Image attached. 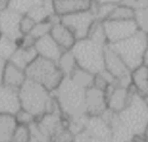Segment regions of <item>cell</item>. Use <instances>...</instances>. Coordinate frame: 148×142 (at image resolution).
Listing matches in <instances>:
<instances>
[{"instance_id": "obj_1", "label": "cell", "mask_w": 148, "mask_h": 142, "mask_svg": "<svg viewBox=\"0 0 148 142\" xmlns=\"http://www.w3.org/2000/svg\"><path fill=\"white\" fill-rule=\"evenodd\" d=\"M17 94L20 107L31 113L36 120L42 115L59 109L53 94L31 80L27 79L17 90Z\"/></svg>"}, {"instance_id": "obj_2", "label": "cell", "mask_w": 148, "mask_h": 142, "mask_svg": "<svg viewBox=\"0 0 148 142\" xmlns=\"http://www.w3.org/2000/svg\"><path fill=\"white\" fill-rule=\"evenodd\" d=\"M62 115L67 119L86 115L84 95L86 89L76 84L71 77L65 76L59 87L52 92Z\"/></svg>"}, {"instance_id": "obj_3", "label": "cell", "mask_w": 148, "mask_h": 142, "mask_svg": "<svg viewBox=\"0 0 148 142\" xmlns=\"http://www.w3.org/2000/svg\"><path fill=\"white\" fill-rule=\"evenodd\" d=\"M130 88V100L125 109L116 114V120L134 137L136 135H142L148 126V109L142 96L136 94L131 85Z\"/></svg>"}, {"instance_id": "obj_4", "label": "cell", "mask_w": 148, "mask_h": 142, "mask_svg": "<svg viewBox=\"0 0 148 142\" xmlns=\"http://www.w3.org/2000/svg\"><path fill=\"white\" fill-rule=\"evenodd\" d=\"M106 46V45H105ZM104 45L97 44L89 38L76 40L71 52L79 68H82L92 75L104 69Z\"/></svg>"}, {"instance_id": "obj_5", "label": "cell", "mask_w": 148, "mask_h": 142, "mask_svg": "<svg viewBox=\"0 0 148 142\" xmlns=\"http://www.w3.org/2000/svg\"><path fill=\"white\" fill-rule=\"evenodd\" d=\"M25 75L28 80L40 84L50 92H53L65 77L57 62L38 55L25 68Z\"/></svg>"}, {"instance_id": "obj_6", "label": "cell", "mask_w": 148, "mask_h": 142, "mask_svg": "<svg viewBox=\"0 0 148 142\" xmlns=\"http://www.w3.org/2000/svg\"><path fill=\"white\" fill-rule=\"evenodd\" d=\"M147 44V36L138 31L133 36L118 43L110 44L109 46L123 59L125 65L132 72L142 65V55Z\"/></svg>"}, {"instance_id": "obj_7", "label": "cell", "mask_w": 148, "mask_h": 142, "mask_svg": "<svg viewBox=\"0 0 148 142\" xmlns=\"http://www.w3.org/2000/svg\"><path fill=\"white\" fill-rule=\"evenodd\" d=\"M104 70L116 80L118 87L130 88L131 70L109 45L104 47Z\"/></svg>"}, {"instance_id": "obj_8", "label": "cell", "mask_w": 148, "mask_h": 142, "mask_svg": "<svg viewBox=\"0 0 148 142\" xmlns=\"http://www.w3.org/2000/svg\"><path fill=\"white\" fill-rule=\"evenodd\" d=\"M95 21V16L90 9L60 17V22L73 32L76 40L88 37L89 30Z\"/></svg>"}, {"instance_id": "obj_9", "label": "cell", "mask_w": 148, "mask_h": 142, "mask_svg": "<svg viewBox=\"0 0 148 142\" xmlns=\"http://www.w3.org/2000/svg\"><path fill=\"white\" fill-rule=\"evenodd\" d=\"M102 24L105 32L108 45L124 40L139 31L134 20H126V21L106 20L102 22Z\"/></svg>"}, {"instance_id": "obj_10", "label": "cell", "mask_w": 148, "mask_h": 142, "mask_svg": "<svg viewBox=\"0 0 148 142\" xmlns=\"http://www.w3.org/2000/svg\"><path fill=\"white\" fill-rule=\"evenodd\" d=\"M108 110L105 91L90 85L86 89L84 112L87 117H101Z\"/></svg>"}, {"instance_id": "obj_11", "label": "cell", "mask_w": 148, "mask_h": 142, "mask_svg": "<svg viewBox=\"0 0 148 142\" xmlns=\"http://www.w3.org/2000/svg\"><path fill=\"white\" fill-rule=\"evenodd\" d=\"M22 15L13 12L9 8L3 9L0 13V30L1 36H5L16 43L21 39L22 33L20 31V21Z\"/></svg>"}, {"instance_id": "obj_12", "label": "cell", "mask_w": 148, "mask_h": 142, "mask_svg": "<svg viewBox=\"0 0 148 142\" xmlns=\"http://www.w3.org/2000/svg\"><path fill=\"white\" fill-rule=\"evenodd\" d=\"M106 106L113 113H119L125 109L130 100L131 88H124L118 85H110L106 91Z\"/></svg>"}, {"instance_id": "obj_13", "label": "cell", "mask_w": 148, "mask_h": 142, "mask_svg": "<svg viewBox=\"0 0 148 142\" xmlns=\"http://www.w3.org/2000/svg\"><path fill=\"white\" fill-rule=\"evenodd\" d=\"M34 47H35L38 57L49 59V60L54 61V62H57L59 60L60 55L64 52L59 47V45L53 40V38L50 36V33L39 38V39H37L35 42Z\"/></svg>"}, {"instance_id": "obj_14", "label": "cell", "mask_w": 148, "mask_h": 142, "mask_svg": "<svg viewBox=\"0 0 148 142\" xmlns=\"http://www.w3.org/2000/svg\"><path fill=\"white\" fill-rule=\"evenodd\" d=\"M91 0H53L54 14L59 17L89 10L91 7Z\"/></svg>"}, {"instance_id": "obj_15", "label": "cell", "mask_w": 148, "mask_h": 142, "mask_svg": "<svg viewBox=\"0 0 148 142\" xmlns=\"http://www.w3.org/2000/svg\"><path fill=\"white\" fill-rule=\"evenodd\" d=\"M20 109L17 90L0 83V114L14 115Z\"/></svg>"}, {"instance_id": "obj_16", "label": "cell", "mask_w": 148, "mask_h": 142, "mask_svg": "<svg viewBox=\"0 0 148 142\" xmlns=\"http://www.w3.org/2000/svg\"><path fill=\"white\" fill-rule=\"evenodd\" d=\"M50 36L53 38V40L59 45V47L62 51H71V48L76 42V38L73 35V32L61 22H58L52 25Z\"/></svg>"}, {"instance_id": "obj_17", "label": "cell", "mask_w": 148, "mask_h": 142, "mask_svg": "<svg viewBox=\"0 0 148 142\" xmlns=\"http://www.w3.org/2000/svg\"><path fill=\"white\" fill-rule=\"evenodd\" d=\"M25 80H27V75L24 69L13 65L9 61L6 62L3 74H2V81H1L2 84L14 90H18Z\"/></svg>"}, {"instance_id": "obj_18", "label": "cell", "mask_w": 148, "mask_h": 142, "mask_svg": "<svg viewBox=\"0 0 148 142\" xmlns=\"http://www.w3.org/2000/svg\"><path fill=\"white\" fill-rule=\"evenodd\" d=\"M131 87L140 96L148 95V68L143 65L131 72Z\"/></svg>"}, {"instance_id": "obj_19", "label": "cell", "mask_w": 148, "mask_h": 142, "mask_svg": "<svg viewBox=\"0 0 148 142\" xmlns=\"http://www.w3.org/2000/svg\"><path fill=\"white\" fill-rule=\"evenodd\" d=\"M37 58V52L34 46L24 47V46H17L10 59L8 60L13 65L22 68L25 70V68Z\"/></svg>"}, {"instance_id": "obj_20", "label": "cell", "mask_w": 148, "mask_h": 142, "mask_svg": "<svg viewBox=\"0 0 148 142\" xmlns=\"http://www.w3.org/2000/svg\"><path fill=\"white\" fill-rule=\"evenodd\" d=\"M27 15L29 17H31L35 21V23L49 21L51 18V16L54 15L53 0H42Z\"/></svg>"}, {"instance_id": "obj_21", "label": "cell", "mask_w": 148, "mask_h": 142, "mask_svg": "<svg viewBox=\"0 0 148 142\" xmlns=\"http://www.w3.org/2000/svg\"><path fill=\"white\" fill-rule=\"evenodd\" d=\"M17 124L12 114H0V142H10Z\"/></svg>"}, {"instance_id": "obj_22", "label": "cell", "mask_w": 148, "mask_h": 142, "mask_svg": "<svg viewBox=\"0 0 148 142\" xmlns=\"http://www.w3.org/2000/svg\"><path fill=\"white\" fill-rule=\"evenodd\" d=\"M57 65H58L59 69L61 70V73L64 74V76H71L72 73L77 67L76 61L71 51H64L62 54L60 55L59 60L57 61Z\"/></svg>"}, {"instance_id": "obj_23", "label": "cell", "mask_w": 148, "mask_h": 142, "mask_svg": "<svg viewBox=\"0 0 148 142\" xmlns=\"http://www.w3.org/2000/svg\"><path fill=\"white\" fill-rule=\"evenodd\" d=\"M42 0H9L7 8L20 15H27Z\"/></svg>"}, {"instance_id": "obj_24", "label": "cell", "mask_w": 148, "mask_h": 142, "mask_svg": "<svg viewBox=\"0 0 148 142\" xmlns=\"http://www.w3.org/2000/svg\"><path fill=\"white\" fill-rule=\"evenodd\" d=\"M114 6L116 5H112V3H96V2L92 1L90 10L92 12L96 21L104 22L105 20L109 18V16H110L112 9L114 8Z\"/></svg>"}, {"instance_id": "obj_25", "label": "cell", "mask_w": 148, "mask_h": 142, "mask_svg": "<svg viewBox=\"0 0 148 142\" xmlns=\"http://www.w3.org/2000/svg\"><path fill=\"white\" fill-rule=\"evenodd\" d=\"M134 10L123 3H117L112 9L108 20H118V21H126V20H134ZM106 21V20H105Z\"/></svg>"}, {"instance_id": "obj_26", "label": "cell", "mask_w": 148, "mask_h": 142, "mask_svg": "<svg viewBox=\"0 0 148 142\" xmlns=\"http://www.w3.org/2000/svg\"><path fill=\"white\" fill-rule=\"evenodd\" d=\"M68 77H71L76 84H79L80 87H82L84 89L92 85V81H94V75L91 73H89L82 68H79V67H76V69Z\"/></svg>"}, {"instance_id": "obj_27", "label": "cell", "mask_w": 148, "mask_h": 142, "mask_svg": "<svg viewBox=\"0 0 148 142\" xmlns=\"http://www.w3.org/2000/svg\"><path fill=\"white\" fill-rule=\"evenodd\" d=\"M87 38L94 40L97 44H101V45H104V46L108 45V42H106V37H105V32H104L102 22H98V21H95L94 22V24L91 25V28L89 30V33H88V37Z\"/></svg>"}, {"instance_id": "obj_28", "label": "cell", "mask_w": 148, "mask_h": 142, "mask_svg": "<svg viewBox=\"0 0 148 142\" xmlns=\"http://www.w3.org/2000/svg\"><path fill=\"white\" fill-rule=\"evenodd\" d=\"M17 48V43L15 40H12L5 36L0 37V58L8 61L15 50Z\"/></svg>"}, {"instance_id": "obj_29", "label": "cell", "mask_w": 148, "mask_h": 142, "mask_svg": "<svg viewBox=\"0 0 148 142\" xmlns=\"http://www.w3.org/2000/svg\"><path fill=\"white\" fill-rule=\"evenodd\" d=\"M134 22L138 27V30L145 35L148 33V6L141 9L135 10L134 13Z\"/></svg>"}, {"instance_id": "obj_30", "label": "cell", "mask_w": 148, "mask_h": 142, "mask_svg": "<svg viewBox=\"0 0 148 142\" xmlns=\"http://www.w3.org/2000/svg\"><path fill=\"white\" fill-rule=\"evenodd\" d=\"M52 25H53V24H52L51 21H43V22L35 23V25H34V28L31 29L29 36H30L32 39L37 40V39L44 37V36L49 35L50 31H51Z\"/></svg>"}, {"instance_id": "obj_31", "label": "cell", "mask_w": 148, "mask_h": 142, "mask_svg": "<svg viewBox=\"0 0 148 142\" xmlns=\"http://www.w3.org/2000/svg\"><path fill=\"white\" fill-rule=\"evenodd\" d=\"M30 139H31V128H30V126L17 125L14 133H13L10 142H29Z\"/></svg>"}, {"instance_id": "obj_32", "label": "cell", "mask_w": 148, "mask_h": 142, "mask_svg": "<svg viewBox=\"0 0 148 142\" xmlns=\"http://www.w3.org/2000/svg\"><path fill=\"white\" fill-rule=\"evenodd\" d=\"M74 134L68 129V127L64 126L54 133L50 142H74Z\"/></svg>"}, {"instance_id": "obj_33", "label": "cell", "mask_w": 148, "mask_h": 142, "mask_svg": "<svg viewBox=\"0 0 148 142\" xmlns=\"http://www.w3.org/2000/svg\"><path fill=\"white\" fill-rule=\"evenodd\" d=\"M15 120H16V124L17 125H24V126H31L36 122V118L29 113L28 111L23 110V109H20L15 114Z\"/></svg>"}, {"instance_id": "obj_34", "label": "cell", "mask_w": 148, "mask_h": 142, "mask_svg": "<svg viewBox=\"0 0 148 142\" xmlns=\"http://www.w3.org/2000/svg\"><path fill=\"white\" fill-rule=\"evenodd\" d=\"M34 25H35V21L31 17H29L28 15H22L21 21H20V31L22 36L29 35Z\"/></svg>"}, {"instance_id": "obj_35", "label": "cell", "mask_w": 148, "mask_h": 142, "mask_svg": "<svg viewBox=\"0 0 148 142\" xmlns=\"http://www.w3.org/2000/svg\"><path fill=\"white\" fill-rule=\"evenodd\" d=\"M74 142H112V141L111 140H105V139H99V137L91 136L88 133H86L84 130H82L81 133L75 135Z\"/></svg>"}, {"instance_id": "obj_36", "label": "cell", "mask_w": 148, "mask_h": 142, "mask_svg": "<svg viewBox=\"0 0 148 142\" xmlns=\"http://www.w3.org/2000/svg\"><path fill=\"white\" fill-rule=\"evenodd\" d=\"M123 5L132 8L134 12L138 10V9H141L143 7H147L148 6V0H121Z\"/></svg>"}, {"instance_id": "obj_37", "label": "cell", "mask_w": 148, "mask_h": 142, "mask_svg": "<svg viewBox=\"0 0 148 142\" xmlns=\"http://www.w3.org/2000/svg\"><path fill=\"white\" fill-rule=\"evenodd\" d=\"M142 65L146 66L148 68V44L143 51V55H142Z\"/></svg>"}, {"instance_id": "obj_38", "label": "cell", "mask_w": 148, "mask_h": 142, "mask_svg": "<svg viewBox=\"0 0 148 142\" xmlns=\"http://www.w3.org/2000/svg\"><path fill=\"white\" fill-rule=\"evenodd\" d=\"M96 3H112V5H117V3H120L121 0H91Z\"/></svg>"}, {"instance_id": "obj_39", "label": "cell", "mask_w": 148, "mask_h": 142, "mask_svg": "<svg viewBox=\"0 0 148 142\" xmlns=\"http://www.w3.org/2000/svg\"><path fill=\"white\" fill-rule=\"evenodd\" d=\"M6 62H7L6 60L0 58V83L2 81V74H3V69H5V66H6Z\"/></svg>"}, {"instance_id": "obj_40", "label": "cell", "mask_w": 148, "mask_h": 142, "mask_svg": "<svg viewBox=\"0 0 148 142\" xmlns=\"http://www.w3.org/2000/svg\"><path fill=\"white\" fill-rule=\"evenodd\" d=\"M142 136H143V141H145V142H148V126H147V128L145 129Z\"/></svg>"}, {"instance_id": "obj_41", "label": "cell", "mask_w": 148, "mask_h": 142, "mask_svg": "<svg viewBox=\"0 0 148 142\" xmlns=\"http://www.w3.org/2000/svg\"><path fill=\"white\" fill-rule=\"evenodd\" d=\"M142 98H143V102H145V104H146V106H147V109H148V95H147V96H143Z\"/></svg>"}, {"instance_id": "obj_42", "label": "cell", "mask_w": 148, "mask_h": 142, "mask_svg": "<svg viewBox=\"0 0 148 142\" xmlns=\"http://www.w3.org/2000/svg\"><path fill=\"white\" fill-rule=\"evenodd\" d=\"M8 1H9V0H0V3H2V5H6V6H7V5H8Z\"/></svg>"}, {"instance_id": "obj_43", "label": "cell", "mask_w": 148, "mask_h": 142, "mask_svg": "<svg viewBox=\"0 0 148 142\" xmlns=\"http://www.w3.org/2000/svg\"><path fill=\"white\" fill-rule=\"evenodd\" d=\"M146 36H147V42H148V33H147V35H146Z\"/></svg>"}, {"instance_id": "obj_44", "label": "cell", "mask_w": 148, "mask_h": 142, "mask_svg": "<svg viewBox=\"0 0 148 142\" xmlns=\"http://www.w3.org/2000/svg\"><path fill=\"white\" fill-rule=\"evenodd\" d=\"M0 37H1V30H0Z\"/></svg>"}, {"instance_id": "obj_45", "label": "cell", "mask_w": 148, "mask_h": 142, "mask_svg": "<svg viewBox=\"0 0 148 142\" xmlns=\"http://www.w3.org/2000/svg\"><path fill=\"white\" fill-rule=\"evenodd\" d=\"M142 142H145V141H142Z\"/></svg>"}, {"instance_id": "obj_46", "label": "cell", "mask_w": 148, "mask_h": 142, "mask_svg": "<svg viewBox=\"0 0 148 142\" xmlns=\"http://www.w3.org/2000/svg\"><path fill=\"white\" fill-rule=\"evenodd\" d=\"M131 142H133V141H131Z\"/></svg>"}]
</instances>
